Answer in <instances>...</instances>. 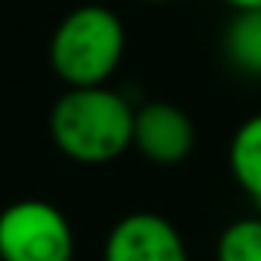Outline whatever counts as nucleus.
Masks as SVG:
<instances>
[{
    "instance_id": "nucleus-5",
    "label": "nucleus",
    "mask_w": 261,
    "mask_h": 261,
    "mask_svg": "<svg viewBox=\"0 0 261 261\" xmlns=\"http://www.w3.org/2000/svg\"><path fill=\"white\" fill-rule=\"evenodd\" d=\"M197 148V126L191 114L172 101H145L133 120V151L151 166H181Z\"/></svg>"
},
{
    "instance_id": "nucleus-7",
    "label": "nucleus",
    "mask_w": 261,
    "mask_h": 261,
    "mask_svg": "<svg viewBox=\"0 0 261 261\" xmlns=\"http://www.w3.org/2000/svg\"><path fill=\"white\" fill-rule=\"evenodd\" d=\"M224 56L240 74L261 77V10L233 13L224 28Z\"/></svg>"
},
{
    "instance_id": "nucleus-3",
    "label": "nucleus",
    "mask_w": 261,
    "mask_h": 261,
    "mask_svg": "<svg viewBox=\"0 0 261 261\" xmlns=\"http://www.w3.org/2000/svg\"><path fill=\"white\" fill-rule=\"evenodd\" d=\"M68 215L46 200H16L0 212V261H74Z\"/></svg>"
},
{
    "instance_id": "nucleus-4",
    "label": "nucleus",
    "mask_w": 261,
    "mask_h": 261,
    "mask_svg": "<svg viewBox=\"0 0 261 261\" xmlns=\"http://www.w3.org/2000/svg\"><path fill=\"white\" fill-rule=\"evenodd\" d=\"M101 261H191V249L166 215L139 209L114 221L101 246Z\"/></svg>"
},
{
    "instance_id": "nucleus-9",
    "label": "nucleus",
    "mask_w": 261,
    "mask_h": 261,
    "mask_svg": "<svg viewBox=\"0 0 261 261\" xmlns=\"http://www.w3.org/2000/svg\"><path fill=\"white\" fill-rule=\"evenodd\" d=\"M221 4L233 13H249V10H261V0H221Z\"/></svg>"
},
{
    "instance_id": "nucleus-8",
    "label": "nucleus",
    "mask_w": 261,
    "mask_h": 261,
    "mask_svg": "<svg viewBox=\"0 0 261 261\" xmlns=\"http://www.w3.org/2000/svg\"><path fill=\"white\" fill-rule=\"evenodd\" d=\"M215 261H261V215L230 221L215 240Z\"/></svg>"
},
{
    "instance_id": "nucleus-10",
    "label": "nucleus",
    "mask_w": 261,
    "mask_h": 261,
    "mask_svg": "<svg viewBox=\"0 0 261 261\" xmlns=\"http://www.w3.org/2000/svg\"><path fill=\"white\" fill-rule=\"evenodd\" d=\"M142 4H172V0H142Z\"/></svg>"
},
{
    "instance_id": "nucleus-6",
    "label": "nucleus",
    "mask_w": 261,
    "mask_h": 261,
    "mask_svg": "<svg viewBox=\"0 0 261 261\" xmlns=\"http://www.w3.org/2000/svg\"><path fill=\"white\" fill-rule=\"evenodd\" d=\"M227 169L237 188L261 206V111L249 114L230 136L227 145Z\"/></svg>"
},
{
    "instance_id": "nucleus-1",
    "label": "nucleus",
    "mask_w": 261,
    "mask_h": 261,
    "mask_svg": "<svg viewBox=\"0 0 261 261\" xmlns=\"http://www.w3.org/2000/svg\"><path fill=\"white\" fill-rule=\"evenodd\" d=\"M136 108L111 86L65 89L49 111V139L80 166H105L133 148Z\"/></svg>"
},
{
    "instance_id": "nucleus-2",
    "label": "nucleus",
    "mask_w": 261,
    "mask_h": 261,
    "mask_svg": "<svg viewBox=\"0 0 261 261\" xmlns=\"http://www.w3.org/2000/svg\"><path fill=\"white\" fill-rule=\"evenodd\" d=\"M126 53L120 16L101 4L71 10L49 37V68L68 89L108 86Z\"/></svg>"
}]
</instances>
